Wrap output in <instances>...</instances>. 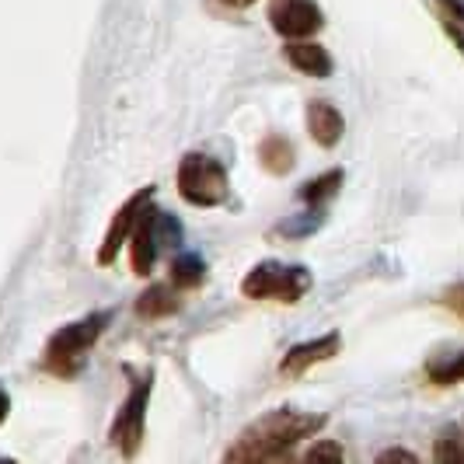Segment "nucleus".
Listing matches in <instances>:
<instances>
[{
	"label": "nucleus",
	"instance_id": "obj_16",
	"mask_svg": "<svg viewBox=\"0 0 464 464\" xmlns=\"http://www.w3.org/2000/svg\"><path fill=\"white\" fill-rule=\"evenodd\" d=\"M433 461L440 464H464V430L458 422H447L437 440H433Z\"/></svg>",
	"mask_w": 464,
	"mask_h": 464
},
{
	"label": "nucleus",
	"instance_id": "obj_24",
	"mask_svg": "<svg viewBox=\"0 0 464 464\" xmlns=\"http://www.w3.org/2000/svg\"><path fill=\"white\" fill-rule=\"evenodd\" d=\"M224 7H234V11H245V7H252L256 0H220Z\"/></svg>",
	"mask_w": 464,
	"mask_h": 464
},
{
	"label": "nucleus",
	"instance_id": "obj_7",
	"mask_svg": "<svg viewBox=\"0 0 464 464\" xmlns=\"http://www.w3.org/2000/svg\"><path fill=\"white\" fill-rule=\"evenodd\" d=\"M269 24L283 39H314L325 28L318 0H269Z\"/></svg>",
	"mask_w": 464,
	"mask_h": 464
},
{
	"label": "nucleus",
	"instance_id": "obj_23",
	"mask_svg": "<svg viewBox=\"0 0 464 464\" xmlns=\"http://www.w3.org/2000/svg\"><path fill=\"white\" fill-rule=\"evenodd\" d=\"M7 412H11V395L4 392V384H0V422L7 419Z\"/></svg>",
	"mask_w": 464,
	"mask_h": 464
},
{
	"label": "nucleus",
	"instance_id": "obj_3",
	"mask_svg": "<svg viewBox=\"0 0 464 464\" xmlns=\"http://www.w3.org/2000/svg\"><path fill=\"white\" fill-rule=\"evenodd\" d=\"M130 258H133V273L137 276H150L154 266H158V256L161 248H175L182 245V224L171 217V213H161L150 203L140 209L137 220H133V231H130Z\"/></svg>",
	"mask_w": 464,
	"mask_h": 464
},
{
	"label": "nucleus",
	"instance_id": "obj_12",
	"mask_svg": "<svg viewBox=\"0 0 464 464\" xmlns=\"http://www.w3.org/2000/svg\"><path fill=\"white\" fill-rule=\"evenodd\" d=\"M182 304H179V286L175 283H158L150 286L147 294H140L137 301V314L140 318H168L175 314Z\"/></svg>",
	"mask_w": 464,
	"mask_h": 464
},
{
	"label": "nucleus",
	"instance_id": "obj_18",
	"mask_svg": "<svg viewBox=\"0 0 464 464\" xmlns=\"http://www.w3.org/2000/svg\"><path fill=\"white\" fill-rule=\"evenodd\" d=\"M343 447L335 440H314V447L304 454V461H343Z\"/></svg>",
	"mask_w": 464,
	"mask_h": 464
},
{
	"label": "nucleus",
	"instance_id": "obj_9",
	"mask_svg": "<svg viewBox=\"0 0 464 464\" xmlns=\"http://www.w3.org/2000/svg\"><path fill=\"white\" fill-rule=\"evenodd\" d=\"M154 199V186L140 188L133 199H126L122 207H119V213L112 217V227H109V234H105V241H102V252H98V266H112L119 256V248H122V241L130 237V231H133V220H137V213L147 203Z\"/></svg>",
	"mask_w": 464,
	"mask_h": 464
},
{
	"label": "nucleus",
	"instance_id": "obj_1",
	"mask_svg": "<svg viewBox=\"0 0 464 464\" xmlns=\"http://www.w3.org/2000/svg\"><path fill=\"white\" fill-rule=\"evenodd\" d=\"M322 426H325V416H318V412L273 409L237 433V440L227 447L224 461H283L294 454L297 443L314 437Z\"/></svg>",
	"mask_w": 464,
	"mask_h": 464
},
{
	"label": "nucleus",
	"instance_id": "obj_6",
	"mask_svg": "<svg viewBox=\"0 0 464 464\" xmlns=\"http://www.w3.org/2000/svg\"><path fill=\"white\" fill-rule=\"evenodd\" d=\"M147 398H150V373L137 377L130 384V395L119 409L116 422L109 430V440L116 443V450L122 458H133L143 443V419H147Z\"/></svg>",
	"mask_w": 464,
	"mask_h": 464
},
{
	"label": "nucleus",
	"instance_id": "obj_13",
	"mask_svg": "<svg viewBox=\"0 0 464 464\" xmlns=\"http://www.w3.org/2000/svg\"><path fill=\"white\" fill-rule=\"evenodd\" d=\"M294 158H297V150H294V143L283 133H269L258 143V161H262V168L269 175H286L294 168Z\"/></svg>",
	"mask_w": 464,
	"mask_h": 464
},
{
	"label": "nucleus",
	"instance_id": "obj_15",
	"mask_svg": "<svg viewBox=\"0 0 464 464\" xmlns=\"http://www.w3.org/2000/svg\"><path fill=\"white\" fill-rule=\"evenodd\" d=\"M343 182H346V175H343V168H332V171H325V175H318V179H307L301 186V196L307 207H325V203H332L335 196H339V188H343Z\"/></svg>",
	"mask_w": 464,
	"mask_h": 464
},
{
	"label": "nucleus",
	"instance_id": "obj_22",
	"mask_svg": "<svg viewBox=\"0 0 464 464\" xmlns=\"http://www.w3.org/2000/svg\"><path fill=\"white\" fill-rule=\"evenodd\" d=\"M447 304H450V307H454V311L464 318V283H458V286L447 294Z\"/></svg>",
	"mask_w": 464,
	"mask_h": 464
},
{
	"label": "nucleus",
	"instance_id": "obj_21",
	"mask_svg": "<svg viewBox=\"0 0 464 464\" xmlns=\"http://www.w3.org/2000/svg\"><path fill=\"white\" fill-rule=\"evenodd\" d=\"M440 22H443V18H440ZM443 32H447V35H450V43H454V46H458L464 53V28H461V24L443 22Z\"/></svg>",
	"mask_w": 464,
	"mask_h": 464
},
{
	"label": "nucleus",
	"instance_id": "obj_2",
	"mask_svg": "<svg viewBox=\"0 0 464 464\" xmlns=\"http://www.w3.org/2000/svg\"><path fill=\"white\" fill-rule=\"evenodd\" d=\"M314 286L311 269L301 262H279L266 258L248 269V276L241 279V294L248 301H276V304H297Z\"/></svg>",
	"mask_w": 464,
	"mask_h": 464
},
{
	"label": "nucleus",
	"instance_id": "obj_20",
	"mask_svg": "<svg viewBox=\"0 0 464 464\" xmlns=\"http://www.w3.org/2000/svg\"><path fill=\"white\" fill-rule=\"evenodd\" d=\"M377 461H384V464H392V461L416 464L419 454H416V450H409V447H388V450H381V454H377Z\"/></svg>",
	"mask_w": 464,
	"mask_h": 464
},
{
	"label": "nucleus",
	"instance_id": "obj_8",
	"mask_svg": "<svg viewBox=\"0 0 464 464\" xmlns=\"http://www.w3.org/2000/svg\"><path fill=\"white\" fill-rule=\"evenodd\" d=\"M339 349H343V335H339L335 328L325 332V335H318V339L297 343V346H290L283 353V360H279V377H290V381H294V377H304L311 367L335 360Z\"/></svg>",
	"mask_w": 464,
	"mask_h": 464
},
{
	"label": "nucleus",
	"instance_id": "obj_19",
	"mask_svg": "<svg viewBox=\"0 0 464 464\" xmlns=\"http://www.w3.org/2000/svg\"><path fill=\"white\" fill-rule=\"evenodd\" d=\"M440 4V18L443 22H454L464 28V0H437Z\"/></svg>",
	"mask_w": 464,
	"mask_h": 464
},
{
	"label": "nucleus",
	"instance_id": "obj_17",
	"mask_svg": "<svg viewBox=\"0 0 464 464\" xmlns=\"http://www.w3.org/2000/svg\"><path fill=\"white\" fill-rule=\"evenodd\" d=\"M203 279H207V266H203V258L192 256V252L175 256V262H171V283H175L179 290H196Z\"/></svg>",
	"mask_w": 464,
	"mask_h": 464
},
{
	"label": "nucleus",
	"instance_id": "obj_5",
	"mask_svg": "<svg viewBox=\"0 0 464 464\" xmlns=\"http://www.w3.org/2000/svg\"><path fill=\"white\" fill-rule=\"evenodd\" d=\"M175 182H179V192H182L186 203L203 209L220 207L227 199V192H231L227 168L217 161V158H209V154H199V150H192V154H186L179 161Z\"/></svg>",
	"mask_w": 464,
	"mask_h": 464
},
{
	"label": "nucleus",
	"instance_id": "obj_11",
	"mask_svg": "<svg viewBox=\"0 0 464 464\" xmlns=\"http://www.w3.org/2000/svg\"><path fill=\"white\" fill-rule=\"evenodd\" d=\"M307 137L314 140L318 147H325V150H332L339 140H343V133H346V119H343V112L332 105V102H325V98H314V102H307Z\"/></svg>",
	"mask_w": 464,
	"mask_h": 464
},
{
	"label": "nucleus",
	"instance_id": "obj_10",
	"mask_svg": "<svg viewBox=\"0 0 464 464\" xmlns=\"http://www.w3.org/2000/svg\"><path fill=\"white\" fill-rule=\"evenodd\" d=\"M283 60L294 70H301L304 77H318V81L332 77V70H335L332 53L322 43H314V39H286Z\"/></svg>",
	"mask_w": 464,
	"mask_h": 464
},
{
	"label": "nucleus",
	"instance_id": "obj_4",
	"mask_svg": "<svg viewBox=\"0 0 464 464\" xmlns=\"http://www.w3.org/2000/svg\"><path fill=\"white\" fill-rule=\"evenodd\" d=\"M109 322H112V314L109 311H98V314H88V318H81L73 325L60 328L46 346V360H43L46 371L60 373V377H73V373L81 371L88 349L102 339V332H105Z\"/></svg>",
	"mask_w": 464,
	"mask_h": 464
},
{
	"label": "nucleus",
	"instance_id": "obj_14",
	"mask_svg": "<svg viewBox=\"0 0 464 464\" xmlns=\"http://www.w3.org/2000/svg\"><path fill=\"white\" fill-rule=\"evenodd\" d=\"M426 381H430V384H437V388H454V384H464V349L440 353V356L426 360Z\"/></svg>",
	"mask_w": 464,
	"mask_h": 464
}]
</instances>
